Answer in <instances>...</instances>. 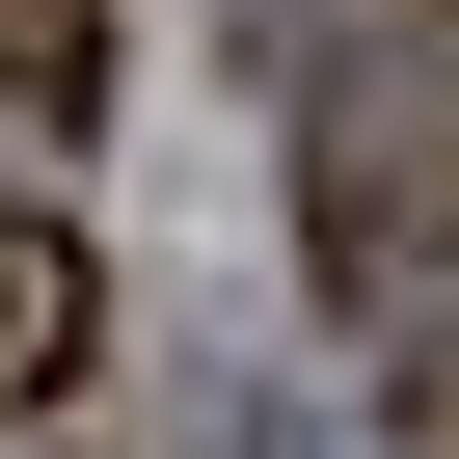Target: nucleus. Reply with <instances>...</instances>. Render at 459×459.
Returning <instances> with one entry per match:
<instances>
[{"mask_svg": "<svg viewBox=\"0 0 459 459\" xmlns=\"http://www.w3.org/2000/svg\"><path fill=\"white\" fill-rule=\"evenodd\" d=\"M0 108H28V135L108 108V28H82V0H0Z\"/></svg>", "mask_w": 459, "mask_h": 459, "instance_id": "2", "label": "nucleus"}, {"mask_svg": "<svg viewBox=\"0 0 459 459\" xmlns=\"http://www.w3.org/2000/svg\"><path fill=\"white\" fill-rule=\"evenodd\" d=\"M405 28H459V0H405Z\"/></svg>", "mask_w": 459, "mask_h": 459, "instance_id": "5", "label": "nucleus"}, {"mask_svg": "<svg viewBox=\"0 0 459 459\" xmlns=\"http://www.w3.org/2000/svg\"><path fill=\"white\" fill-rule=\"evenodd\" d=\"M432 189H459V108H432Z\"/></svg>", "mask_w": 459, "mask_h": 459, "instance_id": "4", "label": "nucleus"}, {"mask_svg": "<svg viewBox=\"0 0 459 459\" xmlns=\"http://www.w3.org/2000/svg\"><path fill=\"white\" fill-rule=\"evenodd\" d=\"M82 351H108V271H82V216H55L28 162H0V432H28Z\"/></svg>", "mask_w": 459, "mask_h": 459, "instance_id": "1", "label": "nucleus"}, {"mask_svg": "<svg viewBox=\"0 0 459 459\" xmlns=\"http://www.w3.org/2000/svg\"><path fill=\"white\" fill-rule=\"evenodd\" d=\"M378 459H459V325L405 351V432H378Z\"/></svg>", "mask_w": 459, "mask_h": 459, "instance_id": "3", "label": "nucleus"}]
</instances>
